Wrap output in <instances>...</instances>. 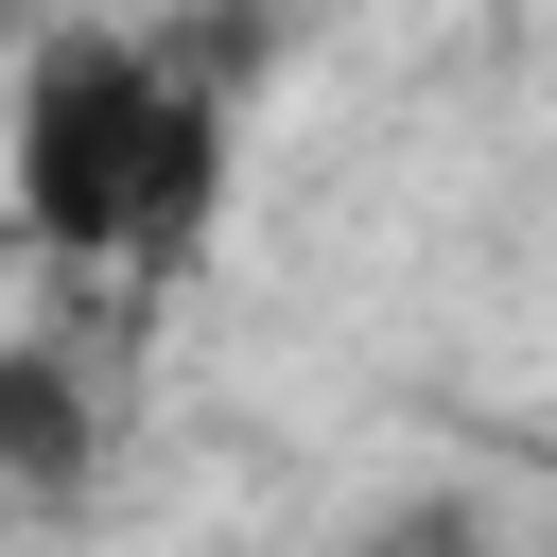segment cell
<instances>
[{"instance_id": "6da1fadb", "label": "cell", "mask_w": 557, "mask_h": 557, "mask_svg": "<svg viewBox=\"0 0 557 557\" xmlns=\"http://www.w3.org/2000/svg\"><path fill=\"white\" fill-rule=\"evenodd\" d=\"M244 157V70L191 17H35L17 87H0V209L35 261L157 296Z\"/></svg>"}, {"instance_id": "7a4b0ae2", "label": "cell", "mask_w": 557, "mask_h": 557, "mask_svg": "<svg viewBox=\"0 0 557 557\" xmlns=\"http://www.w3.org/2000/svg\"><path fill=\"white\" fill-rule=\"evenodd\" d=\"M104 487V383L70 331H0V522H70Z\"/></svg>"}]
</instances>
